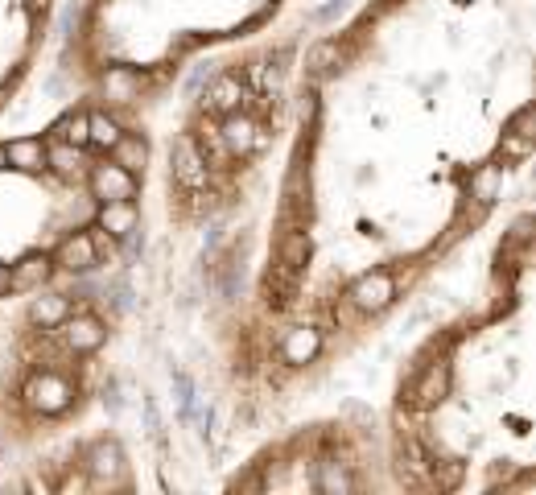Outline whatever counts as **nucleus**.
Instances as JSON below:
<instances>
[]
</instances>
